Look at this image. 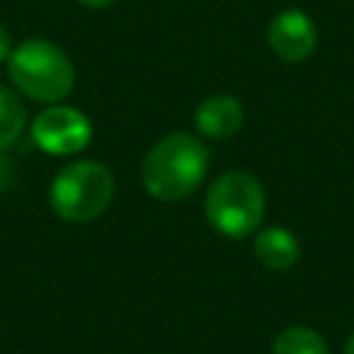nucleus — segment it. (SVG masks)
I'll return each instance as SVG.
<instances>
[{
  "instance_id": "obj_4",
  "label": "nucleus",
  "mask_w": 354,
  "mask_h": 354,
  "mask_svg": "<svg viewBox=\"0 0 354 354\" xmlns=\"http://www.w3.org/2000/svg\"><path fill=\"white\" fill-rule=\"evenodd\" d=\"M116 194L113 171L91 158H77L61 166L50 183V207L69 224H88L100 218Z\"/></svg>"
},
{
  "instance_id": "obj_6",
  "label": "nucleus",
  "mask_w": 354,
  "mask_h": 354,
  "mask_svg": "<svg viewBox=\"0 0 354 354\" xmlns=\"http://www.w3.org/2000/svg\"><path fill=\"white\" fill-rule=\"evenodd\" d=\"M266 41L277 58H282L288 64H299L315 53L318 28H315L310 14H304L299 8H285V11L271 17L268 30H266Z\"/></svg>"
},
{
  "instance_id": "obj_8",
  "label": "nucleus",
  "mask_w": 354,
  "mask_h": 354,
  "mask_svg": "<svg viewBox=\"0 0 354 354\" xmlns=\"http://www.w3.org/2000/svg\"><path fill=\"white\" fill-rule=\"evenodd\" d=\"M299 238L285 227H266L254 235V257L268 271H288L299 263Z\"/></svg>"
},
{
  "instance_id": "obj_2",
  "label": "nucleus",
  "mask_w": 354,
  "mask_h": 354,
  "mask_svg": "<svg viewBox=\"0 0 354 354\" xmlns=\"http://www.w3.org/2000/svg\"><path fill=\"white\" fill-rule=\"evenodd\" d=\"M6 64L11 86L33 102L55 105L64 102L75 88L72 58L44 36H30L14 44Z\"/></svg>"
},
{
  "instance_id": "obj_13",
  "label": "nucleus",
  "mask_w": 354,
  "mask_h": 354,
  "mask_svg": "<svg viewBox=\"0 0 354 354\" xmlns=\"http://www.w3.org/2000/svg\"><path fill=\"white\" fill-rule=\"evenodd\" d=\"M343 354H354V332H351V337L346 340V348H343Z\"/></svg>"
},
{
  "instance_id": "obj_10",
  "label": "nucleus",
  "mask_w": 354,
  "mask_h": 354,
  "mask_svg": "<svg viewBox=\"0 0 354 354\" xmlns=\"http://www.w3.org/2000/svg\"><path fill=\"white\" fill-rule=\"evenodd\" d=\"M271 354H329V346L310 326H288L274 337Z\"/></svg>"
},
{
  "instance_id": "obj_3",
  "label": "nucleus",
  "mask_w": 354,
  "mask_h": 354,
  "mask_svg": "<svg viewBox=\"0 0 354 354\" xmlns=\"http://www.w3.org/2000/svg\"><path fill=\"white\" fill-rule=\"evenodd\" d=\"M205 218L224 238L241 241L254 235L266 218L263 183L243 169L218 174L205 191Z\"/></svg>"
},
{
  "instance_id": "obj_7",
  "label": "nucleus",
  "mask_w": 354,
  "mask_h": 354,
  "mask_svg": "<svg viewBox=\"0 0 354 354\" xmlns=\"http://www.w3.org/2000/svg\"><path fill=\"white\" fill-rule=\"evenodd\" d=\"M243 119H246V111L238 97L210 94L194 111V130L199 133V138L227 141V138L238 136V130L243 127Z\"/></svg>"
},
{
  "instance_id": "obj_12",
  "label": "nucleus",
  "mask_w": 354,
  "mask_h": 354,
  "mask_svg": "<svg viewBox=\"0 0 354 354\" xmlns=\"http://www.w3.org/2000/svg\"><path fill=\"white\" fill-rule=\"evenodd\" d=\"M80 6H86V8H94V11H102V8H111L116 0H77Z\"/></svg>"
},
{
  "instance_id": "obj_9",
  "label": "nucleus",
  "mask_w": 354,
  "mask_h": 354,
  "mask_svg": "<svg viewBox=\"0 0 354 354\" xmlns=\"http://www.w3.org/2000/svg\"><path fill=\"white\" fill-rule=\"evenodd\" d=\"M25 124H28V111H25L22 94L0 83V152L19 141V136L25 133Z\"/></svg>"
},
{
  "instance_id": "obj_11",
  "label": "nucleus",
  "mask_w": 354,
  "mask_h": 354,
  "mask_svg": "<svg viewBox=\"0 0 354 354\" xmlns=\"http://www.w3.org/2000/svg\"><path fill=\"white\" fill-rule=\"evenodd\" d=\"M11 50H14V39H11V30H8V28L0 22V61H8Z\"/></svg>"
},
{
  "instance_id": "obj_1",
  "label": "nucleus",
  "mask_w": 354,
  "mask_h": 354,
  "mask_svg": "<svg viewBox=\"0 0 354 354\" xmlns=\"http://www.w3.org/2000/svg\"><path fill=\"white\" fill-rule=\"evenodd\" d=\"M210 169V149L194 133H166L141 163V185L158 202H183L199 191Z\"/></svg>"
},
{
  "instance_id": "obj_5",
  "label": "nucleus",
  "mask_w": 354,
  "mask_h": 354,
  "mask_svg": "<svg viewBox=\"0 0 354 354\" xmlns=\"http://www.w3.org/2000/svg\"><path fill=\"white\" fill-rule=\"evenodd\" d=\"M30 136H33V144L41 152L64 158V155L83 152L91 144L94 127H91V119L80 108L55 102V105H47L33 119Z\"/></svg>"
}]
</instances>
